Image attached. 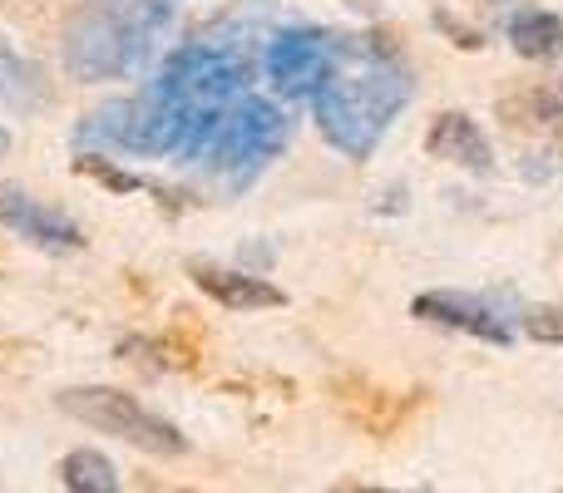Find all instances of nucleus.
Returning a JSON list of instances; mask_svg holds the SVG:
<instances>
[{
    "instance_id": "nucleus-8",
    "label": "nucleus",
    "mask_w": 563,
    "mask_h": 493,
    "mask_svg": "<svg viewBox=\"0 0 563 493\" xmlns=\"http://www.w3.org/2000/svg\"><path fill=\"white\" fill-rule=\"evenodd\" d=\"M410 311H416L420 321H435V326L470 330V336L489 340V346H509V340H515L509 321L479 296H460V291H426V296L410 301Z\"/></svg>"
},
{
    "instance_id": "nucleus-18",
    "label": "nucleus",
    "mask_w": 563,
    "mask_h": 493,
    "mask_svg": "<svg viewBox=\"0 0 563 493\" xmlns=\"http://www.w3.org/2000/svg\"><path fill=\"white\" fill-rule=\"evenodd\" d=\"M331 493H400V489H371V484H341V489H331Z\"/></svg>"
},
{
    "instance_id": "nucleus-14",
    "label": "nucleus",
    "mask_w": 563,
    "mask_h": 493,
    "mask_svg": "<svg viewBox=\"0 0 563 493\" xmlns=\"http://www.w3.org/2000/svg\"><path fill=\"white\" fill-rule=\"evenodd\" d=\"M499 114H505L509 124H519V128H544V124H554L559 119V104L544 94V89H529V94H519V99H505Z\"/></svg>"
},
{
    "instance_id": "nucleus-17",
    "label": "nucleus",
    "mask_w": 563,
    "mask_h": 493,
    "mask_svg": "<svg viewBox=\"0 0 563 493\" xmlns=\"http://www.w3.org/2000/svg\"><path fill=\"white\" fill-rule=\"evenodd\" d=\"M435 25H440V30H450V35H455V45H460V49H479V45H485V40H479V35H475V30L455 25V20H450V15H445V10H440V15H435Z\"/></svg>"
},
{
    "instance_id": "nucleus-3",
    "label": "nucleus",
    "mask_w": 563,
    "mask_h": 493,
    "mask_svg": "<svg viewBox=\"0 0 563 493\" xmlns=\"http://www.w3.org/2000/svg\"><path fill=\"white\" fill-rule=\"evenodd\" d=\"M59 410L75 415L79 425L99 429V435H114L124 445L144 449V455H158V459H178L188 449V439L178 435L168 419L148 415L134 395L114 385H75V390H59Z\"/></svg>"
},
{
    "instance_id": "nucleus-10",
    "label": "nucleus",
    "mask_w": 563,
    "mask_h": 493,
    "mask_svg": "<svg viewBox=\"0 0 563 493\" xmlns=\"http://www.w3.org/2000/svg\"><path fill=\"white\" fill-rule=\"evenodd\" d=\"M426 154L430 158H445V164H460L470 173H489L495 168V154H489V138L479 134V124L470 114H440L426 134Z\"/></svg>"
},
{
    "instance_id": "nucleus-22",
    "label": "nucleus",
    "mask_w": 563,
    "mask_h": 493,
    "mask_svg": "<svg viewBox=\"0 0 563 493\" xmlns=\"http://www.w3.org/2000/svg\"><path fill=\"white\" fill-rule=\"evenodd\" d=\"M144 493H188V489H154V484H148Z\"/></svg>"
},
{
    "instance_id": "nucleus-9",
    "label": "nucleus",
    "mask_w": 563,
    "mask_h": 493,
    "mask_svg": "<svg viewBox=\"0 0 563 493\" xmlns=\"http://www.w3.org/2000/svg\"><path fill=\"white\" fill-rule=\"evenodd\" d=\"M188 271H194L198 291H208L228 311H267L287 301L273 281L253 277V271H228V267H213V261H188Z\"/></svg>"
},
{
    "instance_id": "nucleus-21",
    "label": "nucleus",
    "mask_w": 563,
    "mask_h": 493,
    "mask_svg": "<svg viewBox=\"0 0 563 493\" xmlns=\"http://www.w3.org/2000/svg\"><path fill=\"white\" fill-rule=\"evenodd\" d=\"M10 154V134H5V128H0V158H5Z\"/></svg>"
},
{
    "instance_id": "nucleus-4",
    "label": "nucleus",
    "mask_w": 563,
    "mask_h": 493,
    "mask_svg": "<svg viewBox=\"0 0 563 493\" xmlns=\"http://www.w3.org/2000/svg\"><path fill=\"white\" fill-rule=\"evenodd\" d=\"M59 55H65L69 79H79V85H95V79H114V75L139 69L129 20H124V10L109 5V0L85 5L75 20H69Z\"/></svg>"
},
{
    "instance_id": "nucleus-1",
    "label": "nucleus",
    "mask_w": 563,
    "mask_h": 493,
    "mask_svg": "<svg viewBox=\"0 0 563 493\" xmlns=\"http://www.w3.org/2000/svg\"><path fill=\"white\" fill-rule=\"evenodd\" d=\"M406 99H410L406 69H396L386 55H371L361 69L321 79V89L311 94V109H317L321 138L336 154L371 158V148L380 144L390 119L406 109Z\"/></svg>"
},
{
    "instance_id": "nucleus-5",
    "label": "nucleus",
    "mask_w": 563,
    "mask_h": 493,
    "mask_svg": "<svg viewBox=\"0 0 563 493\" xmlns=\"http://www.w3.org/2000/svg\"><path fill=\"white\" fill-rule=\"evenodd\" d=\"M158 85H164L168 94L188 99L194 109H228V99L247 89V65L233 55H223V49L184 45L168 55Z\"/></svg>"
},
{
    "instance_id": "nucleus-11",
    "label": "nucleus",
    "mask_w": 563,
    "mask_h": 493,
    "mask_svg": "<svg viewBox=\"0 0 563 493\" xmlns=\"http://www.w3.org/2000/svg\"><path fill=\"white\" fill-rule=\"evenodd\" d=\"M49 99V85H45V69L35 59L15 55L10 45H0V104L15 109V114H40Z\"/></svg>"
},
{
    "instance_id": "nucleus-15",
    "label": "nucleus",
    "mask_w": 563,
    "mask_h": 493,
    "mask_svg": "<svg viewBox=\"0 0 563 493\" xmlns=\"http://www.w3.org/2000/svg\"><path fill=\"white\" fill-rule=\"evenodd\" d=\"M75 173H85V178H99L104 188H114V193H139V188H148L144 178H134V173H119L109 158H99V154H79L75 158Z\"/></svg>"
},
{
    "instance_id": "nucleus-6",
    "label": "nucleus",
    "mask_w": 563,
    "mask_h": 493,
    "mask_svg": "<svg viewBox=\"0 0 563 493\" xmlns=\"http://www.w3.org/2000/svg\"><path fill=\"white\" fill-rule=\"evenodd\" d=\"M331 40L336 35H321V30H282L267 45V79L277 85V94H317L321 79L331 75V55H336Z\"/></svg>"
},
{
    "instance_id": "nucleus-16",
    "label": "nucleus",
    "mask_w": 563,
    "mask_h": 493,
    "mask_svg": "<svg viewBox=\"0 0 563 493\" xmlns=\"http://www.w3.org/2000/svg\"><path fill=\"white\" fill-rule=\"evenodd\" d=\"M525 336L539 340V346H563V306H529Z\"/></svg>"
},
{
    "instance_id": "nucleus-20",
    "label": "nucleus",
    "mask_w": 563,
    "mask_h": 493,
    "mask_svg": "<svg viewBox=\"0 0 563 493\" xmlns=\"http://www.w3.org/2000/svg\"><path fill=\"white\" fill-rule=\"evenodd\" d=\"M346 5H351V10H371V5H376V0H346Z\"/></svg>"
},
{
    "instance_id": "nucleus-2",
    "label": "nucleus",
    "mask_w": 563,
    "mask_h": 493,
    "mask_svg": "<svg viewBox=\"0 0 563 493\" xmlns=\"http://www.w3.org/2000/svg\"><path fill=\"white\" fill-rule=\"evenodd\" d=\"M287 134H291L287 114L277 104H267V99L247 94L233 109H223V124H218L213 144L203 148V158L213 173H228L233 188H243L247 178L263 173V164H273L282 154Z\"/></svg>"
},
{
    "instance_id": "nucleus-7",
    "label": "nucleus",
    "mask_w": 563,
    "mask_h": 493,
    "mask_svg": "<svg viewBox=\"0 0 563 493\" xmlns=\"http://www.w3.org/2000/svg\"><path fill=\"white\" fill-rule=\"evenodd\" d=\"M0 227H10L15 237H25V243H35L45 251H79L85 247V233H79L65 213L35 203V198L15 183H0Z\"/></svg>"
},
{
    "instance_id": "nucleus-12",
    "label": "nucleus",
    "mask_w": 563,
    "mask_h": 493,
    "mask_svg": "<svg viewBox=\"0 0 563 493\" xmlns=\"http://www.w3.org/2000/svg\"><path fill=\"white\" fill-rule=\"evenodd\" d=\"M509 45L519 49L525 59H549L563 49V20L554 10H519L509 20Z\"/></svg>"
},
{
    "instance_id": "nucleus-13",
    "label": "nucleus",
    "mask_w": 563,
    "mask_h": 493,
    "mask_svg": "<svg viewBox=\"0 0 563 493\" xmlns=\"http://www.w3.org/2000/svg\"><path fill=\"white\" fill-rule=\"evenodd\" d=\"M59 479L69 493H119V469L99 449H75L59 459Z\"/></svg>"
},
{
    "instance_id": "nucleus-19",
    "label": "nucleus",
    "mask_w": 563,
    "mask_h": 493,
    "mask_svg": "<svg viewBox=\"0 0 563 493\" xmlns=\"http://www.w3.org/2000/svg\"><path fill=\"white\" fill-rule=\"evenodd\" d=\"M243 261H273V251L267 247H243Z\"/></svg>"
}]
</instances>
